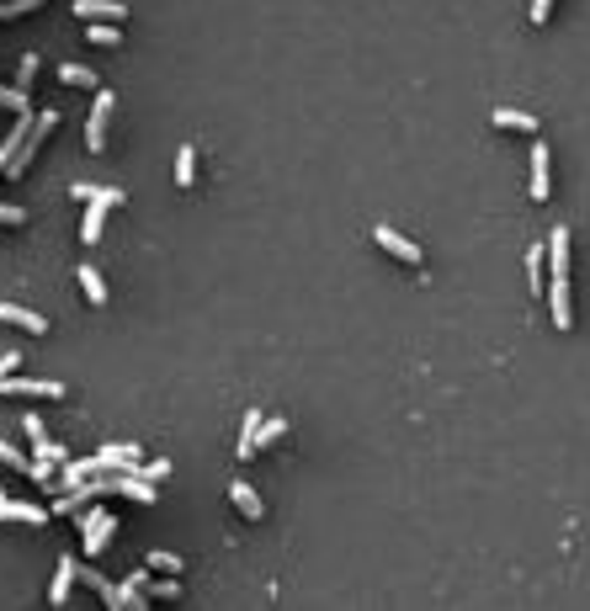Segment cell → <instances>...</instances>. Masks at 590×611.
Listing matches in <instances>:
<instances>
[{"mask_svg": "<svg viewBox=\"0 0 590 611\" xmlns=\"http://www.w3.org/2000/svg\"><path fill=\"white\" fill-rule=\"evenodd\" d=\"M0 107H11V112H32V102H27V91H16V85H0Z\"/></svg>", "mask_w": 590, "mask_h": 611, "instance_id": "27", "label": "cell"}, {"mask_svg": "<svg viewBox=\"0 0 590 611\" xmlns=\"http://www.w3.org/2000/svg\"><path fill=\"white\" fill-rule=\"evenodd\" d=\"M43 0H0V22H16V16H27V11H38Z\"/></svg>", "mask_w": 590, "mask_h": 611, "instance_id": "24", "label": "cell"}, {"mask_svg": "<svg viewBox=\"0 0 590 611\" xmlns=\"http://www.w3.org/2000/svg\"><path fill=\"white\" fill-rule=\"evenodd\" d=\"M112 532H118V516L112 510H85L80 516V548H85V558H102L107 553V543H112Z\"/></svg>", "mask_w": 590, "mask_h": 611, "instance_id": "3", "label": "cell"}, {"mask_svg": "<svg viewBox=\"0 0 590 611\" xmlns=\"http://www.w3.org/2000/svg\"><path fill=\"white\" fill-rule=\"evenodd\" d=\"M38 80V54H22V64H16V91H27Z\"/></svg>", "mask_w": 590, "mask_h": 611, "instance_id": "26", "label": "cell"}, {"mask_svg": "<svg viewBox=\"0 0 590 611\" xmlns=\"http://www.w3.org/2000/svg\"><path fill=\"white\" fill-rule=\"evenodd\" d=\"M112 112H118V96H112L107 85H96V102L85 112V149H91V155L107 149V122H112Z\"/></svg>", "mask_w": 590, "mask_h": 611, "instance_id": "4", "label": "cell"}, {"mask_svg": "<svg viewBox=\"0 0 590 611\" xmlns=\"http://www.w3.org/2000/svg\"><path fill=\"white\" fill-rule=\"evenodd\" d=\"M553 16V0H532V27H542Z\"/></svg>", "mask_w": 590, "mask_h": 611, "instance_id": "31", "label": "cell"}, {"mask_svg": "<svg viewBox=\"0 0 590 611\" xmlns=\"http://www.w3.org/2000/svg\"><path fill=\"white\" fill-rule=\"evenodd\" d=\"M542 292L553 309V330H575V309H569V229L559 223L542 239Z\"/></svg>", "mask_w": 590, "mask_h": 611, "instance_id": "1", "label": "cell"}, {"mask_svg": "<svg viewBox=\"0 0 590 611\" xmlns=\"http://www.w3.org/2000/svg\"><path fill=\"white\" fill-rule=\"evenodd\" d=\"M139 473H144L149 484H160V479H171V457H155V463H139Z\"/></svg>", "mask_w": 590, "mask_h": 611, "instance_id": "28", "label": "cell"}, {"mask_svg": "<svg viewBox=\"0 0 590 611\" xmlns=\"http://www.w3.org/2000/svg\"><path fill=\"white\" fill-rule=\"evenodd\" d=\"M54 128H59V112H54V107L32 112V128H27V139H22V149L5 160V170H0V175H5V181H22V175H27V166L43 155V139H49Z\"/></svg>", "mask_w": 590, "mask_h": 611, "instance_id": "2", "label": "cell"}, {"mask_svg": "<svg viewBox=\"0 0 590 611\" xmlns=\"http://www.w3.org/2000/svg\"><path fill=\"white\" fill-rule=\"evenodd\" d=\"M80 208H85V219H80V245H96V239H102V229H107L112 202H102V197H96V202H80Z\"/></svg>", "mask_w": 590, "mask_h": 611, "instance_id": "12", "label": "cell"}, {"mask_svg": "<svg viewBox=\"0 0 590 611\" xmlns=\"http://www.w3.org/2000/svg\"><path fill=\"white\" fill-rule=\"evenodd\" d=\"M372 239H378V250H389V256H394V261H405V266H420V261H425V250L415 245L410 234H399L394 223H378V229H372Z\"/></svg>", "mask_w": 590, "mask_h": 611, "instance_id": "5", "label": "cell"}, {"mask_svg": "<svg viewBox=\"0 0 590 611\" xmlns=\"http://www.w3.org/2000/svg\"><path fill=\"white\" fill-rule=\"evenodd\" d=\"M288 436V420L282 415H261V426H255V446L250 452H266V446H277Z\"/></svg>", "mask_w": 590, "mask_h": 611, "instance_id": "16", "label": "cell"}, {"mask_svg": "<svg viewBox=\"0 0 590 611\" xmlns=\"http://www.w3.org/2000/svg\"><path fill=\"white\" fill-rule=\"evenodd\" d=\"M0 393H11V399H64V383H54V378H22V373H11V378H0Z\"/></svg>", "mask_w": 590, "mask_h": 611, "instance_id": "6", "label": "cell"}, {"mask_svg": "<svg viewBox=\"0 0 590 611\" xmlns=\"http://www.w3.org/2000/svg\"><path fill=\"white\" fill-rule=\"evenodd\" d=\"M16 367H22V351H5V356H0V378H11Z\"/></svg>", "mask_w": 590, "mask_h": 611, "instance_id": "32", "label": "cell"}, {"mask_svg": "<svg viewBox=\"0 0 590 611\" xmlns=\"http://www.w3.org/2000/svg\"><path fill=\"white\" fill-rule=\"evenodd\" d=\"M0 325H16V330H27V335H49V319L32 314V309H22V303H0Z\"/></svg>", "mask_w": 590, "mask_h": 611, "instance_id": "11", "label": "cell"}, {"mask_svg": "<svg viewBox=\"0 0 590 611\" xmlns=\"http://www.w3.org/2000/svg\"><path fill=\"white\" fill-rule=\"evenodd\" d=\"M85 38H91V43H102V49H118V43H122V27H118V22H85Z\"/></svg>", "mask_w": 590, "mask_h": 611, "instance_id": "21", "label": "cell"}, {"mask_svg": "<svg viewBox=\"0 0 590 611\" xmlns=\"http://www.w3.org/2000/svg\"><path fill=\"white\" fill-rule=\"evenodd\" d=\"M0 463H5V468H16V473H22V479H27V473H32V457H27V452H16V446L5 442V436H0Z\"/></svg>", "mask_w": 590, "mask_h": 611, "instance_id": "22", "label": "cell"}, {"mask_svg": "<svg viewBox=\"0 0 590 611\" xmlns=\"http://www.w3.org/2000/svg\"><path fill=\"white\" fill-rule=\"evenodd\" d=\"M0 495H5V490H0Z\"/></svg>", "mask_w": 590, "mask_h": 611, "instance_id": "33", "label": "cell"}, {"mask_svg": "<svg viewBox=\"0 0 590 611\" xmlns=\"http://www.w3.org/2000/svg\"><path fill=\"white\" fill-rule=\"evenodd\" d=\"M59 80L64 85H75V91H96V85H102L91 64H59Z\"/></svg>", "mask_w": 590, "mask_h": 611, "instance_id": "18", "label": "cell"}, {"mask_svg": "<svg viewBox=\"0 0 590 611\" xmlns=\"http://www.w3.org/2000/svg\"><path fill=\"white\" fill-rule=\"evenodd\" d=\"M75 282H80V292H85V303H91V309H107V277H102L91 261L75 272Z\"/></svg>", "mask_w": 590, "mask_h": 611, "instance_id": "13", "label": "cell"}, {"mask_svg": "<svg viewBox=\"0 0 590 611\" xmlns=\"http://www.w3.org/2000/svg\"><path fill=\"white\" fill-rule=\"evenodd\" d=\"M75 569H80V558L64 553L54 563V580H49V607H69V590H75Z\"/></svg>", "mask_w": 590, "mask_h": 611, "instance_id": "8", "label": "cell"}, {"mask_svg": "<svg viewBox=\"0 0 590 611\" xmlns=\"http://www.w3.org/2000/svg\"><path fill=\"white\" fill-rule=\"evenodd\" d=\"M548 197H553V149L532 144V202H548Z\"/></svg>", "mask_w": 590, "mask_h": 611, "instance_id": "7", "label": "cell"}, {"mask_svg": "<svg viewBox=\"0 0 590 611\" xmlns=\"http://www.w3.org/2000/svg\"><path fill=\"white\" fill-rule=\"evenodd\" d=\"M527 282H532V292H542V245L527 250Z\"/></svg>", "mask_w": 590, "mask_h": 611, "instance_id": "25", "label": "cell"}, {"mask_svg": "<svg viewBox=\"0 0 590 611\" xmlns=\"http://www.w3.org/2000/svg\"><path fill=\"white\" fill-rule=\"evenodd\" d=\"M0 521H22V526H43L49 521V510L38 500H11V495H0Z\"/></svg>", "mask_w": 590, "mask_h": 611, "instance_id": "9", "label": "cell"}, {"mask_svg": "<svg viewBox=\"0 0 590 611\" xmlns=\"http://www.w3.org/2000/svg\"><path fill=\"white\" fill-rule=\"evenodd\" d=\"M149 569H155V574H181L186 563H181V558L171 553V548H155V553H149Z\"/></svg>", "mask_w": 590, "mask_h": 611, "instance_id": "23", "label": "cell"}, {"mask_svg": "<svg viewBox=\"0 0 590 611\" xmlns=\"http://www.w3.org/2000/svg\"><path fill=\"white\" fill-rule=\"evenodd\" d=\"M22 431H27V442H32V446L49 436V431H43V415H22Z\"/></svg>", "mask_w": 590, "mask_h": 611, "instance_id": "30", "label": "cell"}, {"mask_svg": "<svg viewBox=\"0 0 590 611\" xmlns=\"http://www.w3.org/2000/svg\"><path fill=\"white\" fill-rule=\"evenodd\" d=\"M176 186H181V192L197 186V149H192V144H181V149H176Z\"/></svg>", "mask_w": 590, "mask_h": 611, "instance_id": "19", "label": "cell"}, {"mask_svg": "<svg viewBox=\"0 0 590 611\" xmlns=\"http://www.w3.org/2000/svg\"><path fill=\"white\" fill-rule=\"evenodd\" d=\"M489 122H495V128H516V133H537V117H532V112L500 107V112H489Z\"/></svg>", "mask_w": 590, "mask_h": 611, "instance_id": "20", "label": "cell"}, {"mask_svg": "<svg viewBox=\"0 0 590 611\" xmlns=\"http://www.w3.org/2000/svg\"><path fill=\"white\" fill-rule=\"evenodd\" d=\"M75 16L80 22H128V5L122 0H75Z\"/></svg>", "mask_w": 590, "mask_h": 611, "instance_id": "10", "label": "cell"}, {"mask_svg": "<svg viewBox=\"0 0 590 611\" xmlns=\"http://www.w3.org/2000/svg\"><path fill=\"white\" fill-rule=\"evenodd\" d=\"M69 197H75V202H96V197H102V202H112V208H122V202H128L118 186H91V181H75V186H69Z\"/></svg>", "mask_w": 590, "mask_h": 611, "instance_id": "15", "label": "cell"}, {"mask_svg": "<svg viewBox=\"0 0 590 611\" xmlns=\"http://www.w3.org/2000/svg\"><path fill=\"white\" fill-rule=\"evenodd\" d=\"M261 415H266V409H245V420H239V442H235L239 463H250V457H255L250 446H255V426H261Z\"/></svg>", "mask_w": 590, "mask_h": 611, "instance_id": "17", "label": "cell"}, {"mask_svg": "<svg viewBox=\"0 0 590 611\" xmlns=\"http://www.w3.org/2000/svg\"><path fill=\"white\" fill-rule=\"evenodd\" d=\"M0 223H5V229H22V223H27V208H16V202H0Z\"/></svg>", "mask_w": 590, "mask_h": 611, "instance_id": "29", "label": "cell"}, {"mask_svg": "<svg viewBox=\"0 0 590 611\" xmlns=\"http://www.w3.org/2000/svg\"><path fill=\"white\" fill-rule=\"evenodd\" d=\"M229 500H235V510L245 516V521H261V516H266V505H261V495H255V490H250L245 479H235V484H229Z\"/></svg>", "mask_w": 590, "mask_h": 611, "instance_id": "14", "label": "cell"}]
</instances>
